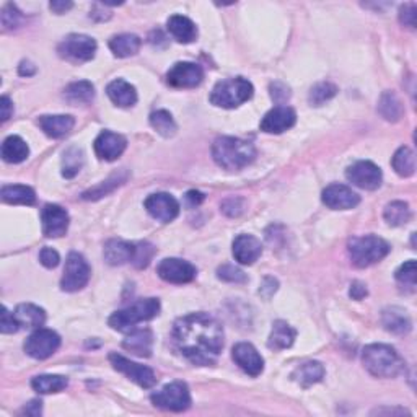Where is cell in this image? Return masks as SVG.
Returning <instances> with one entry per match:
<instances>
[{"instance_id": "c3c4849f", "label": "cell", "mask_w": 417, "mask_h": 417, "mask_svg": "<svg viewBox=\"0 0 417 417\" xmlns=\"http://www.w3.org/2000/svg\"><path fill=\"white\" fill-rule=\"evenodd\" d=\"M269 90H271V97H272V99H274L276 103H279V104H282V103H286L288 98H291V88H288L286 83H282V82H274V83H271V87H269Z\"/></svg>"}, {"instance_id": "d6a6232c", "label": "cell", "mask_w": 417, "mask_h": 417, "mask_svg": "<svg viewBox=\"0 0 417 417\" xmlns=\"http://www.w3.org/2000/svg\"><path fill=\"white\" fill-rule=\"evenodd\" d=\"M109 49L116 58H131L141 49V38L131 33L118 35L109 41Z\"/></svg>"}, {"instance_id": "db71d44e", "label": "cell", "mask_w": 417, "mask_h": 417, "mask_svg": "<svg viewBox=\"0 0 417 417\" xmlns=\"http://www.w3.org/2000/svg\"><path fill=\"white\" fill-rule=\"evenodd\" d=\"M367 287L364 286L362 282H354L352 286H350V291H349V296L352 297L354 300H362L367 297Z\"/></svg>"}, {"instance_id": "f6af8a7d", "label": "cell", "mask_w": 417, "mask_h": 417, "mask_svg": "<svg viewBox=\"0 0 417 417\" xmlns=\"http://www.w3.org/2000/svg\"><path fill=\"white\" fill-rule=\"evenodd\" d=\"M217 277H219L220 281L232 282V283H244L248 281V276L244 274L242 269H238L232 264L220 266V268L217 269Z\"/></svg>"}, {"instance_id": "7402d4cb", "label": "cell", "mask_w": 417, "mask_h": 417, "mask_svg": "<svg viewBox=\"0 0 417 417\" xmlns=\"http://www.w3.org/2000/svg\"><path fill=\"white\" fill-rule=\"evenodd\" d=\"M136 253V244L124 240H109L104 244L103 256L104 261L111 266H122L126 263H132Z\"/></svg>"}, {"instance_id": "1f68e13d", "label": "cell", "mask_w": 417, "mask_h": 417, "mask_svg": "<svg viewBox=\"0 0 417 417\" xmlns=\"http://www.w3.org/2000/svg\"><path fill=\"white\" fill-rule=\"evenodd\" d=\"M64 98L65 102L74 104V107H79V104H88L90 102H93L94 98V88L92 83L87 80L74 82L65 87Z\"/></svg>"}, {"instance_id": "3957f363", "label": "cell", "mask_w": 417, "mask_h": 417, "mask_svg": "<svg viewBox=\"0 0 417 417\" xmlns=\"http://www.w3.org/2000/svg\"><path fill=\"white\" fill-rule=\"evenodd\" d=\"M362 364L377 378H394L404 370V360L396 349L386 344H370L362 352Z\"/></svg>"}, {"instance_id": "f5cc1de1", "label": "cell", "mask_w": 417, "mask_h": 417, "mask_svg": "<svg viewBox=\"0 0 417 417\" xmlns=\"http://www.w3.org/2000/svg\"><path fill=\"white\" fill-rule=\"evenodd\" d=\"M13 113V104L10 102L9 97H2L0 99V116H2V121H9L10 116Z\"/></svg>"}, {"instance_id": "cb8c5ba5", "label": "cell", "mask_w": 417, "mask_h": 417, "mask_svg": "<svg viewBox=\"0 0 417 417\" xmlns=\"http://www.w3.org/2000/svg\"><path fill=\"white\" fill-rule=\"evenodd\" d=\"M38 124H40L44 134L53 137V139H60L67 136L69 132L74 129L75 119L69 114H55V116H41L38 119Z\"/></svg>"}, {"instance_id": "83f0119b", "label": "cell", "mask_w": 417, "mask_h": 417, "mask_svg": "<svg viewBox=\"0 0 417 417\" xmlns=\"http://www.w3.org/2000/svg\"><path fill=\"white\" fill-rule=\"evenodd\" d=\"M168 31L170 35L180 43H193L197 38V28L188 16L173 15L168 20Z\"/></svg>"}, {"instance_id": "8992f818", "label": "cell", "mask_w": 417, "mask_h": 417, "mask_svg": "<svg viewBox=\"0 0 417 417\" xmlns=\"http://www.w3.org/2000/svg\"><path fill=\"white\" fill-rule=\"evenodd\" d=\"M158 313H160L158 298H143V300H137V302L132 303L131 307L116 311V313L111 315L108 323L113 330L124 332V331L134 330L136 325L142 323V321L153 320Z\"/></svg>"}, {"instance_id": "e0dca14e", "label": "cell", "mask_w": 417, "mask_h": 417, "mask_svg": "<svg viewBox=\"0 0 417 417\" xmlns=\"http://www.w3.org/2000/svg\"><path fill=\"white\" fill-rule=\"evenodd\" d=\"M232 357L244 374L251 377H258L263 374L264 359L261 357V354L256 350L253 344L238 342L232 350Z\"/></svg>"}, {"instance_id": "816d5d0a", "label": "cell", "mask_w": 417, "mask_h": 417, "mask_svg": "<svg viewBox=\"0 0 417 417\" xmlns=\"http://www.w3.org/2000/svg\"><path fill=\"white\" fill-rule=\"evenodd\" d=\"M40 261H41V264L44 266V268L53 269V268H55V266L59 264L60 258H59V253L55 251V249L46 247V248H43V249H41V253H40Z\"/></svg>"}, {"instance_id": "52a82bcc", "label": "cell", "mask_w": 417, "mask_h": 417, "mask_svg": "<svg viewBox=\"0 0 417 417\" xmlns=\"http://www.w3.org/2000/svg\"><path fill=\"white\" fill-rule=\"evenodd\" d=\"M150 399L157 408L173 411V413H181V411H186L191 406V393H189L186 383L183 381L170 383L162 390L153 393Z\"/></svg>"}, {"instance_id": "91938a15", "label": "cell", "mask_w": 417, "mask_h": 417, "mask_svg": "<svg viewBox=\"0 0 417 417\" xmlns=\"http://www.w3.org/2000/svg\"><path fill=\"white\" fill-rule=\"evenodd\" d=\"M18 72H20V75H26V77H30V75H33L36 72V67L35 65H33L30 60H23V63L20 64V69H18Z\"/></svg>"}, {"instance_id": "2e32d148", "label": "cell", "mask_w": 417, "mask_h": 417, "mask_svg": "<svg viewBox=\"0 0 417 417\" xmlns=\"http://www.w3.org/2000/svg\"><path fill=\"white\" fill-rule=\"evenodd\" d=\"M147 212L158 222L168 224L180 214V204L168 193H157L146 199Z\"/></svg>"}, {"instance_id": "7bdbcfd3", "label": "cell", "mask_w": 417, "mask_h": 417, "mask_svg": "<svg viewBox=\"0 0 417 417\" xmlns=\"http://www.w3.org/2000/svg\"><path fill=\"white\" fill-rule=\"evenodd\" d=\"M124 180H126V176L121 178V175L111 176L108 181H103L99 186L93 188V189H88V191L83 193L82 197L87 199V201H94V199H99V197L107 196V194H109L111 191H113L114 188H118L119 185H122V181H124Z\"/></svg>"}, {"instance_id": "4fadbf2b", "label": "cell", "mask_w": 417, "mask_h": 417, "mask_svg": "<svg viewBox=\"0 0 417 417\" xmlns=\"http://www.w3.org/2000/svg\"><path fill=\"white\" fill-rule=\"evenodd\" d=\"M157 272L165 282L188 283L194 281V277L197 274V269L185 259L166 258L163 261H160Z\"/></svg>"}, {"instance_id": "44dd1931", "label": "cell", "mask_w": 417, "mask_h": 417, "mask_svg": "<svg viewBox=\"0 0 417 417\" xmlns=\"http://www.w3.org/2000/svg\"><path fill=\"white\" fill-rule=\"evenodd\" d=\"M233 256L240 264L249 266L259 259L261 253H263V247L261 242L253 235H238L233 240Z\"/></svg>"}, {"instance_id": "b9f144b4", "label": "cell", "mask_w": 417, "mask_h": 417, "mask_svg": "<svg viewBox=\"0 0 417 417\" xmlns=\"http://www.w3.org/2000/svg\"><path fill=\"white\" fill-rule=\"evenodd\" d=\"M396 281L404 291L414 292L416 291V282H417V268L416 261L411 259L408 263H404L401 268L396 271Z\"/></svg>"}, {"instance_id": "6f0895ef", "label": "cell", "mask_w": 417, "mask_h": 417, "mask_svg": "<svg viewBox=\"0 0 417 417\" xmlns=\"http://www.w3.org/2000/svg\"><path fill=\"white\" fill-rule=\"evenodd\" d=\"M205 199V196L202 193L199 191H189L186 194V202H188V207H197L199 204H201Z\"/></svg>"}, {"instance_id": "5b68a950", "label": "cell", "mask_w": 417, "mask_h": 417, "mask_svg": "<svg viewBox=\"0 0 417 417\" xmlns=\"http://www.w3.org/2000/svg\"><path fill=\"white\" fill-rule=\"evenodd\" d=\"M253 93L254 88L251 82L243 79V77H235V79H227L217 83L210 93V103L219 108L233 109L251 99Z\"/></svg>"}, {"instance_id": "4dcf8cb0", "label": "cell", "mask_w": 417, "mask_h": 417, "mask_svg": "<svg viewBox=\"0 0 417 417\" xmlns=\"http://www.w3.org/2000/svg\"><path fill=\"white\" fill-rule=\"evenodd\" d=\"M30 155L26 142L18 136H10L2 143V158L7 163H21Z\"/></svg>"}, {"instance_id": "9c48e42d", "label": "cell", "mask_w": 417, "mask_h": 417, "mask_svg": "<svg viewBox=\"0 0 417 417\" xmlns=\"http://www.w3.org/2000/svg\"><path fill=\"white\" fill-rule=\"evenodd\" d=\"M92 269L88 266L87 259L83 258L80 253L72 251L67 256V261H65L64 268V276L63 281H60V288L64 292H77L83 288L90 281Z\"/></svg>"}, {"instance_id": "7dc6e473", "label": "cell", "mask_w": 417, "mask_h": 417, "mask_svg": "<svg viewBox=\"0 0 417 417\" xmlns=\"http://www.w3.org/2000/svg\"><path fill=\"white\" fill-rule=\"evenodd\" d=\"M20 330L18 321H16L15 315L10 313V311L2 307V316H0V331L4 335H12V332H16Z\"/></svg>"}, {"instance_id": "f35d334b", "label": "cell", "mask_w": 417, "mask_h": 417, "mask_svg": "<svg viewBox=\"0 0 417 417\" xmlns=\"http://www.w3.org/2000/svg\"><path fill=\"white\" fill-rule=\"evenodd\" d=\"M150 124H152L153 129L163 137H173L178 131L173 116L165 109H158L150 114Z\"/></svg>"}, {"instance_id": "ab89813d", "label": "cell", "mask_w": 417, "mask_h": 417, "mask_svg": "<svg viewBox=\"0 0 417 417\" xmlns=\"http://www.w3.org/2000/svg\"><path fill=\"white\" fill-rule=\"evenodd\" d=\"M83 165V152L79 147H70L65 150L64 158H63V176L65 178H74L79 175Z\"/></svg>"}, {"instance_id": "277c9868", "label": "cell", "mask_w": 417, "mask_h": 417, "mask_svg": "<svg viewBox=\"0 0 417 417\" xmlns=\"http://www.w3.org/2000/svg\"><path fill=\"white\" fill-rule=\"evenodd\" d=\"M350 261L355 268H369L388 256L390 253V244L383 238L375 235L355 237L347 244Z\"/></svg>"}, {"instance_id": "60d3db41", "label": "cell", "mask_w": 417, "mask_h": 417, "mask_svg": "<svg viewBox=\"0 0 417 417\" xmlns=\"http://www.w3.org/2000/svg\"><path fill=\"white\" fill-rule=\"evenodd\" d=\"M337 93V87L332 85L330 82H321L311 88L308 94V102L311 107H321L326 102H330L331 98H335Z\"/></svg>"}, {"instance_id": "bcb514c9", "label": "cell", "mask_w": 417, "mask_h": 417, "mask_svg": "<svg viewBox=\"0 0 417 417\" xmlns=\"http://www.w3.org/2000/svg\"><path fill=\"white\" fill-rule=\"evenodd\" d=\"M21 23V13L20 10L15 7L13 4H7L4 5L2 9V25L5 26V30H13Z\"/></svg>"}, {"instance_id": "ac0fdd59", "label": "cell", "mask_w": 417, "mask_h": 417, "mask_svg": "<svg viewBox=\"0 0 417 417\" xmlns=\"http://www.w3.org/2000/svg\"><path fill=\"white\" fill-rule=\"evenodd\" d=\"M323 204L326 207L335 209V210H347L354 209L355 205H359L360 196L355 191H352L349 186L344 185H331L327 186L323 194H321Z\"/></svg>"}, {"instance_id": "ffe728a7", "label": "cell", "mask_w": 417, "mask_h": 417, "mask_svg": "<svg viewBox=\"0 0 417 417\" xmlns=\"http://www.w3.org/2000/svg\"><path fill=\"white\" fill-rule=\"evenodd\" d=\"M126 147V137L111 131H103L94 141V153L98 155V158L107 160V162H113V160L119 158Z\"/></svg>"}, {"instance_id": "ee69618b", "label": "cell", "mask_w": 417, "mask_h": 417, "mask_svg": "<svg viewBox=\"0 0 417 417\" xmlns=\"http://www.w3.org/2000/svg\"><path fill=\"white\" fill-rule=\"evenodd\" d=\"M153 254H155L153 244H150L147 242L137 243L136 244L134 259H132V264H134L137 269L147 268V266L150 264V261H152V258H153Z\"/></svg>"}, {"instance_id": "f1b7e54d", "label": "cell", "mask_w": 417, "mask_h": 417, "mask_svg": "<svg viewBox=\"0 0 417 417\" xmlns=\"http://www.w3.org/2000/svg\"><path fill=\"white\" fill-rule=\"evenodd\" d=\"M296 337H297V331L293 330L291 325L286 323V321L279 320L272 325L268 346L269 349H274V350L288 349L293 344V341H296Z\"/></svg>"}, {"instance_id": "e575fe53", "label": "cell", "mask_w": 417, "mask_h": 417, "mask_svg": "<svg viewBox=\"0 0 417 417\" xmlns=\"http://www.w3.org/2000/svg\"><path fill=\"white\" fill-rule=\"evenodd\" d=\"M69 381L65 377L60 375H40L35 377L31 380L33 390L38 391L40 394H51V393H59L67 388Z\"/></svg>"}, {"instance_id": "8d00e7d4", "label": "cell", "mask_w": 417, "mask_h": 417, "mask_svg": "<svg viewBox=\"0 0 417 417\" xmlns=\"http://www.w3.org/2000/svg\"><path fill=\"white\" fill-rule=\"evenodd\" d=\"M391 165H393L394 171H396L399 176H403V178L413 176L414 171H416L414 152L409 147H399L396 150V153L393 155Z\"/></svg>"}, {"instance_id": "ba28073f", "label": "cell", "mask_w": 417, "mask_h": 417, "mask_svg": "<svg viewBox=\"0 0 417 417\" xmlns=\"http://www.w3.org/2000/svg\"><path fill=\"white\" fill-rule=\"evenodd\" d=\"M58 53L60 58L69 60V63H88L97 53V41L87 35H69L59 44Z\"/></svg>"}, {"instance_id": "d6986e66", "label": "cell", "mask_w": 417, "mask_h": 417, "mask_svg": "<svg viewBox=\"0 0 417 417\" xmlns=\"http://www.w3.org/2000/svg\"><path fill=\"white\" fill-rule=\"evenodd\" d=\"M297 114L291 107H276L261 121V131L268 134H282L296 124Z\"/></svg>"}, {"instance_id": "9f6ffc18", "label": "cell", "mask_w": 417, "mask_h": 417, "mask_svg": "<svg viewBox=\"0 0 417 417\" xmlns=\"http://www.w3.org/2000/svg\"><path fill=\"white\" fill-rule=\"evenodd\" d=\"M72 7H74V4H72V2H59V0H54V2L49 4V9H51L53 12L58 13V15H63L65 12H69Z\"/></svg>"}, {"instance_id": "7a4b0ae2", "label": "cell", "mask_w": 417, "mask_h": 417, "mask_svg": "<svg viewBox=\"0 0 417 417\" xmlns=\"http://www.w3.org/2000/svg\"><path fill=\"white\" fill-rule=\"evenodd\" d=\"M212 157L220 168L235 171L248 166L256 158L251 142L237 137H219L212 146Z\"/></svg>"}, {"instance_id": "f907efd6", "label": "cell", "mask_w": 417, "mask_h": 417, "mask_svg": "<svg viewBox=\"0 0 417 417\" xmlns=\"http://www.w3.org/2000/svg\"><path fill=\"white\" fill-rule=\"evenodd\" d=\"M416 12H417L416 4L403 5V7L399 9V21H401L404 26L416 28Z\"/></svg>"}, {"instance_id": "5bb4252c", "label": "cell", "mask_w": 417, "mask_h": 417, "mask_svg": "<svg viewBox=\"0 0 417 417\" xmlns=\"http://www.w3.org/2000/svg\"><path fill=\"white\" fill-rule=\"evenodd\" d=\"M204 80V70L194 63H178L166 74V82L175 88H194Z\"/></svg>"}, {"instance_id": "8fae6325", "label": "cell", "mask_w": 417, "mask_h": 417, "mask_svg": "<svg viewBox=\"0 0 417 417\" xmlns=\"http://www.w3.org/2000/svg\"><path fill=\"white\" fill-rule=\"evenodd\" d=\"M109 362L114 367V370L124 374L129 380L137 383L142 388H152L157 383V378L152 369H148L146 365L136 364L132 360L122 357L119 354H109Z\"/></svg>"}, {"instance_id": "7c38bea8", "label": "cell", "mask_w": 417, "mask_h": 417, "mask_svg": "<svg viewBox=\"0 0 417 417\" xmlns=\"http://www.w3.org/2000/svg\"><path fill=\"white\" fill-rule=\"evenodd\" d=\"M346 176L354 186L367 189V191H375V189L381 186L383 181V173L380 166H377L372 162H367V160L349 166Z\"/></svg>"}, {"instance_id": "74e56055", "label": "cell", "mask_w": 417, "mask_h": 417, "mask_svg": "<svg viewBox=\"0 0 417 417\" xmlns=\"http://www.w3.org/2000/svg\"><path fill=\"white\" fill-rule=\"evenodd\" d=\"M386 224L391 227H403L411 220V209L408 202L403 201H393L385 207L383 212Z\"/></svg>"}, {"instance_id": "681fc988", "label": "cell", "mask_w": 417, "mask_h": 417, "mask_svg": "<svg viewBox=\"0 0 417 417\" xmlns=\"http://www.w3.org/2000/svg\"><path fill=\"white\" fill-rule=\"evenodd\" d=\"M244 210V201L242 197H230L222 202V212L229 217H238Z\"/></svg>"}, {"instance_id": "30bf717a", "label": "cell", "mask_w": 417, "mask_h": 417, "mask_svg": "<svg viewBox=\"0 0 417 417\" xmlns=\"http://www.w3.org/2000/svg\"><path fill=\"white\" fill-rule=\"evenodd\" d=\"M60 346V337L53 330H36L33 335L26 339L25 352L33 359L44 360L55 352Z\"/></svg>"}, {"instance_id": "d590c367", "label": "cell", "mask_w": 417, "mask_h": 417, "mask_svg": "<svg viewBox=\"0 0 417 417\" xmlns=\"http://www.w3.org/2000/svg\"><path fill=\"white\" fill-rule=\"evenodd\" d=\"M378 113L386 121L396 122L403 116V104L393 92H385L378 102Z\"/></svg>"}, {"instance_id": "d4e9b609", "label": "cell", "mask_w": 417, "mask_h": 417, "mask_svg": "<svg viewBox=\"0 0 417 417\" xmlns=\"http://www.w3.org/2000/svg\"><path fill=\"white\" fill-rule=\"evenodd\" d=\"M381 323L383 326H385L386 331L393 332V335H399V336L408 335L411 327H413L409 315L399 307H390L383 310Z\"/></svg>"}, {"instance_id": "11a10c76", "label": "cell", "mask_w": 417, "mask_h": 417, "mask_svg": "<svg viewBox=\"0 0 417 417\" xmlns=\"http://www.w3.org/2000/svg\"><path fill=\"white\" fill-rule=\"evenodd\" d=\"M23 413H25L26 416H33V417L41 416V413H43V403H41V401H38V399H35V401H31V403H28V404L25 406Z\"/></svg>"}, {"instance_id": "836d02e7", "label": "cell", "mask_w": 417, "mask_h": 417, "mask_svg": "<svg viewBox=\"0 0 417 417\" xmlns=\"http://www.w3.org/2000/svg\"><path fill=\"white\" fill-rule=\"evenodd\" d=\"M2 201L7 204H23V205H33L36 202V194L31 188L21 186V185H12V186H4L2 193Z\"/></svg>"}, {"instance_id": "4316f807", "label": "cell", "mask_w": 417, "mask_h": 417, "mask_svg": "<svg viewBox=\"0 0 417 417\" xmlns=\"http://www.w3.org/2000/svg\"><path fill=\"white\" fill-rule=\"evenodd\" d=\"M15 318L18 321L20 327H26V330H40L46 321V313L44 310L36 307L33 303H21L15 310Z\"/></svg>"}, {"instance_id": "f546056e", "label": "cell", "mask_w": 417, "mask_h": 417, "mask_svg": "<svg viewBox=\"0 0 417 417\" xmlns=\"http://www.w3.org/2000/svg\"><path fill=\"white\" fill-rule=\"evenodd\" d=\"M325 377V367L321 365L316 360H310V362H305L300 367H297L296 372L292 374V378L296 380L300 386L308 388L315 383L323 380Z\"/></svg>"}, {"instance_id": "680465c9", "label": "cell", "mask_w": 417, "mask_h": 417, "mask_svg": "<svg viewBox=\"0 0 417 417\" xmlns=\"http://www.w3.org/2000/svg\"><path fill=\"white\" fill-rule=\"evenodd\" d=\"M266 291H269L268 292V298H269L272 296V293H274L277 291V281L276 279H271V286H268V279H264L263 286H261V288H259L261 296H264Z\"/></svg>"}, {"instance_id": "603a6c76", "label": "cell", "mask_w": 417, "mask_h": 417, "mask_svg": "<svg viewBox=\"0 0 417 417\" xmlns=\"http://www.w3.org/2000/svg\"><path fill=\"white\" fill-rule=\"evenodd\" d=\"M153 335L147 327L141 330H131V335L122 341V347L129 352L139 355V357H150L152 355Z\"/></svg>"}, {"instance_id": "9a60e30c", "label": "cell", "mask_w": 417, "mask_h": 417, "mask_svg": "<svg viewBox=\"0 0 417 417\" xmlns=\"http://www.w3.org/2000/svg\"><path fill=\"white\" fill-rule=\"evenodd\" d=\"M43 233L48 238L64 237L69 229V214L67 210L55 204L44 205L41 210Z\"/></svg>"}, {"instance_id": "6da1fadb", "label": "cell", "mask_w": 417, "mask_h": 417, "mask_svg": "<svg viewBox=\"0 0 417 417\" xmlns=\"http://www.w3.org/2000/svg\"><path fill=\"white\" fill-rule=\"evenodd\" d=\"M173 341L181 355L194 365H214L224 349V330L209 313L181 316L173 325Z\"/></svg>"}, {"instance_id": "484cf974", "label": "cell", "mask_w": 417, "mask_h": 417, "mask_svg": "<svg viewBox=\"0 0 417 417\" xmlns=\"http://www.w3.org/2000/svg\"><path fill=\"white\" fill-rule=\"evenodd\" d=\"M107 93L111 102H113L116 107H121V108L134 107L137 102L136 88L132 87L129 82L121 80V79L111 82L107 87Z\"/></svg>"}]
</instances>
